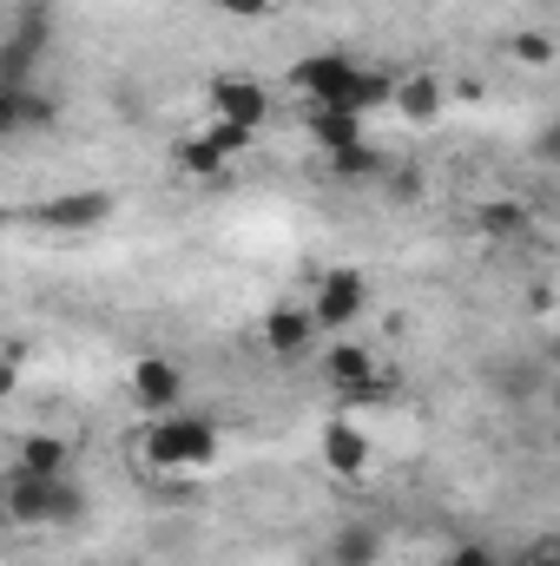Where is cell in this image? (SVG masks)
I'll use <instances>...</instances> for the list:
<instances>
[{"label":"cell","mask_w":560,"mask_h":566,"mask_svg":"<svg viewBox=\"0 0 560 566\" xmlns=\"http://www.w3.org/2000/svg\"><path fill=\"white\" fill-rule=\"evenodd\" d=\"M383 560V534L376 527H336V541H330V566H376Z\"/></svg>","instance_id":"15"},{"label":"cell","mask_w":560,"mask_h":566,"mask_svg":"<svg viewBox=\"0 0 560 566\" xmlns=\"http://www.w3.org/2000/svg\"><path fill=\"white\" fill-rule=\"evenodd\" d=\"M13 46H27L33 60H46V46H53V7L46 0H33V7H20V20H13V33H7Z\"/></svg>","instance_id":"17"},{"label":"cell","mask_w":560,"mask_h":566,"mask_svg":"<svg viewBox=\"0 0 560 566\" xmlns=\"http://www.w3.org/2000/svg\"><path fill=\"white\" fill-rule=\"evenodd\" d=\"M390 178V198H422V171H383Z\"/></svg>","instance_id":"26"},{"label":"cell","mask_w":560,"mask_h":566,"mask_svg":"<svg viewBox=\"0 0 560 566\" xmlns=\"http://www.w3.org/2000/svg\"><path fill=\"white\" fill-rule=\"evenodd\" d=\"M363 310H370V277H363V271L336 264V271H323V277H317V296H310V323H317V329L350 336Z\"/></svg>","instance_id":"3"},{"label":"cell","mask_w":560,"mask_h":566,"mask_svg":"<svg viewBox=\"0 0 560 566\" xmlns=\"http://www.w3.org/2000/svg\"><path fill=\"white\" fill-rule=\"evenodd\" d=\"M145 461L152 468H165V474H191V468H205V461H218V448H225V434L211 416H191V409H172V416H152L139 434Z\"/></svg>","instance_id":"2"},{"label":"cell","mask_w":560,"mask_h":566,"mask_svg":"<svg viewBox=\"0 0 560 566\" xmlns=\"http://www.w3.org/2000/svg\"><path fill=\"white\" fill-rule=\"evenodd\" d=\"M126 396L139 416H172V409H185V369L172 356H139L126 376Z\"/></svg>","instance_id":"6"},{"label":"cell","mask_w":560,"mask_h":566,"mask_svg":"<svg viewBox=\"0 0 560 566\" xmlns=\"http://www.w3.org/2000/svg\"><path fill=\"white\" fill-rule=\"evenodd\" d=\"M442 566H501V560H495L488 547H475V541H468V547H455V554H448Z\"/></svg>","instance_id":"25"},{"label":"cell","mask_w":560,"mask_h":566,"mask_svg":"<svg viewBox=\"0 0 560 566\" xmlns=\"http://www.w3.org/2000/svg\"><path fill=\"white\" fill-rule=\"evenodd\" d=\"M13 468L60 481V474H73V448H66L60 434H27V441H20V454H13Z\"/></svg>","instance_id":"13"},{"label":"cell","mask_w":560,"mask_h":566,"mask_svg":"<svg viewBox=\"0 0 560 566\" xmlns=\"http://www.w3.org/2000/svg\"><path fill=\"white\" fill-rule=\"evenodd\" d=\"M310 139L323 145V151H350V145H363V113H350V106H310Z\"/></svg>","instance_id":"12"},{"label":"cell","mask_w":560,"mask_h":566,"mask_svg":"<svg viewBox=\"0 0 560 566\" xmlns=\"http://www.w3.org/2000/svg\"><path fill=\"white\" fill-rule=\"evenodd\" d=\"M521 566H560V560H554V554H528Z\"/></svg>","instance_id":"27"},{"label":"cell","mask_w":560,"mask_h":566,"mask_svg":"<svg viewBox=\"0 0 560 566\" xmlns=\"http://www.w3.org/2000/svg\"><path fill=\"white\" fill-rule=\"evenodd\" d=\"M481 231L488 238H515V231H528V205H481Z\"/></svg>","instance_id":"20"},{"label":"cell","mask_w":560,"mask_h":566,"mask_svg":"<svg viewBox=\"0 0 560 566\" xmlns=\"http://www.w3.org/2000/svg\"><path fill=\"white\" fill-rule=\"evenodd\" d=\"M60 126V99L40 86H0V139H27V133H53Z\"/></svg>","instance_id":"7"},{"label":"cell","mask_w":560,"mask_h":566,"mask_svg":"<svg viewBox=\"0 0 560 566\" xmlns=\"http://www.w3.org/2000/svg\"><path fill=\"white\" fill-rule=\"evenodd\" d=\"M356 80H363V66L350 60V53H303L297 66H290V86L310 99V106H350L356 99ZM356 113V106H350Z\"/></svg>","instance_id":"4"},{"label":"cell","mask_w":560,"mask_h":566,"mask_svg":"<svg viewBox=\"0 0 560 566\" xmlns=\"http://www.w3.org/2000/svg\"><path fill=\"white\" fill-rule=\"evenodd\" d=\"M508 53L528 60V66H554V40L548 33H521V40H508Z\"/></svg>","instance_id":"23"},{"label":"cell","mask_w":560,"mask_h":566,"mask_svg":"<svg viewBox=\"0 0 560 566\" xmlns=\"http://www.w3.org/2000/svg\"><path fill=\"white\" fill-rule=\"evenodd\" d=\"M390 106H396L409 126H435V113H442V80H435V73H396Z\"/></svg>","instance_id":"11"},{"label":"cell","mask_w":560,"mask_h":566,"mask_svg":"<svg viewBox=\"0 0 560 566\" xmlns=\"http://www.w3.org/2000/svg\"><path fill=\"white\" fill-rule=\"evenodd\" d=\"M27 356H33V349H27L20 336H13V343H0V402H7V396H20V376H27Z\"/></svg>","instance_id":"21"},{"label":"cell","mask_w":560,"mask_h":566,"mask_svg":"<svg viewBox=\"0 0 560 566\" xmlns=\"http://www.w3.org/2000/svg\"><path fill=\"white\" fill-rule=\"evenodd\" d=\"M205 139L218 145L225 158H245V151L258 145V133H251V126H231V119H211V126H205Z\"/></svg>","instance_id":"22"},{"label":"cell","mask_w":560,"mask_h":566,"mask_svg":"<svg viewBox=\"0 0 560 566\" xmlns=\"http://www.w3.org/2000/svg\"><path fill=\"white\" fill-rule=\"evenodd\" d=\"M113 191H66V198H46L40 211H33V224H46V231H100L106 218H113Z\"/></svg>","instance_id":"9"},{"label":"cell","mask_w":560,"mask_h":566,"mask_svg":"<svg viewBox=\"0 0 560 566\" xmlns=\"http://www.w3.org/2000/svg\"><path fill=\"white\" fill-rule=\"evenodd\" d=\"M0 86H40V60L13 40H0Z\"/></svg>","instance_id":"19"},{"label":"cell","mask_w":560,"mask_h":566,"mask_svg":"<svg viewBox=\"0 0 560 566\" xmlns=\"http://www.w3.org/2000/svg\"><path fill=\"white\" fill-rule=\"evenodd\" d=\"M317 454H323V468H330L336 481H363V474H370V434L350 422V416L323 422V434H317Z\"/></svg>","instance_id":"8"},{"label":"cell","mask_w":560,"mask_h":566,"mask_svg":"<svg viewBox=\"0 0 560 566\" xmlns=\"http://www.w3.org/2000/svg\"><path fill=\"white\" fill-rule=\"evenodd\" d=\"M370 376H376V356H370L363 343L336 336V349H330V382H336V389L350 396V389H356V382H370Z\"/></svg>","instance_id":"16"},{"label":"cell","mask_w":560,"mask_h":566,"mask_svg":"<svg viewBox=\"0 0 560 566\" xmlns=\"http://www.w3.org/2000/svg\"><path fill=\"white\" fill-rule=\"evenodd\" d=\"M0 527H7V507H0Z\"/></svg>","instance_id":"28"},{"label":"cell","mask_w":560,"mask_h":566,"mask_svg":"<svg viewBox=\"0 0 560 566\" xmlns=\"http://www.w3.org/2000/svg\"><path fill=\"white\" fill-rule=\"evenodd\" d=\"M205 106H211V119H231V126H251V133L271 126V93L251 73H211Z\"/></svg>","instance_id":"5"},{"label":"cell","mask_w":560,"mask_h":566,"mask_svg":"<svg viewBox=\"0 0 560 566\" xmlns=\"http://www.w3.org/2000/svg\"><path fill=\"white\" fill-rule=\"evenodd\" d=\"M0 507H7V527H73L86 514V494L73 488V474L46 481V474H27V468H7L0 474Z\"/></svg>","instance_id":"1"},{"label":"cell","mask_w":560,"mask_h":566,"mask_svg":"<svg viewBox=\"0 0 560 566\" xmlns=\"http://www.w3.org/2000/svg\"><path fill=\"white\" fill-rule=\"evenodd\" d=\"M172 158H178V171H185V178H198V185H225V171H231V158L205 139V133L178 139V151H172Z\"/></svg>","instance_id":"14"},{"label":"cell","mask_w":560,"mask_h":566,"mask_svg":"<svg viewBox=\"0 0 560 566\" xmlns=\"http://www.w3.org/2000/svg\"><path fill=\"white\" fill-rule=\"evenodd\" d=\"M271 7L278 0H218V13H231V20H271Z\"/></svg>","instance_id":"24"},{"label":"cell","mask_w":560,"mask_h":566,"mask_svg":"<svg viewBox=\"0 0 560 566\" xmlns=\"http://www.w3.org/2000/svg\"><path fill=\"white\" fill-rule=\"evenodd\" d=\"M390 165H383V151H370V139L350 145V151H330V178H343V185H363V178H383Z\"/></svg>","instance_id":"18"},{"label":"cell","mask_w":560,"mask_h":566,"mask_svg":"<svg viewBox=\"0 0 560 566\" xmlns=\"http://www.w3.org/2000/svg\"><path fill=\"white\" fill-rule=\"evenodd\" d=\"M258 336H265V349H271L278 363H297V356L317 343L310 303H271V310H265V323H258Z\"/></svg>","instance_id":"10"}]
</instances>
